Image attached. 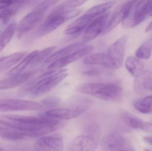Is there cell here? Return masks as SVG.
Masks as SVG:
<instances>
[{
	"mask_svg": "<svg viewBox=\"0 0 152 151\" xmlns=\"http://www.w3.org/2000/svg\"><path fill=\"white\" fill-rule=\"evenodd\" d=\"M0 121L7 127L21 131L26 137H43L59 130L65 126L64 121L46 117L2 115Z\"/></svg>",
	"mask_w": 152,
	"mask_h": 151,
	"instance_id": "obj_1",
	"label": "cell"
},
{
	"mask_svg": "<svg viewBox=\"0 0 152 151\" xmlns=\"http://www.w3.org/2000/svg\"><path fill=\"white\" fill-rule=\"evenodd\" d=\"M80 5L79 1H64L53 8L35 33L39 37L50 33L66 21L75 17L80 13L76 8Z\"/></svg>",
	"mask_w": 152,
	"mask_h": 151,
	"instance_id": "obj_2",
	"label": "cell"
},
{
	"mask_svg": "<svg viewBox=\"0 0 152 151\" xmlns=\"http://www.w3.org/2000/svg\"><path fill=\"white\" fill-rule=\"evenodd\" d=\"M77 91L108 102L119 101L123 95V88L118 81L82 83L77 87Z\"/></svg>",
	"mask_w": 152,
	"mask_h": 151,
	"instance_id": "obj_3",
	"label": "cell"
},
{
	"mask_svg": "<svg viewBox=\"0 0 152 151\" xmlns=\"http://www.w3.org/2000/svg\"><path fill=\"white\" fill-rule=\"evenodd\" d=\"M115 3L114 1H110L91 7L69 25L65 33L67 35H75L85 31L96 18L109 11Z\"/></svg>",
	"mask_w": 152,
	"mask_h": 151,
	"instance_id": "obj_4",
	"label": "cell"
},
{
	"mask_svg": "<svg viewBox=\"0 0 152 151\" xmlns=\"http://www.w3.org/2000/svg\"><path fill=\"white\" fill-rule=\"evenodd\" d=\"M58 2V1L41 2L34 9L25 16L20 21L17 27L18 38L20 39L34 28L42 21L47 12Z\"/></svg>",
	"mask_w": 152,
	"mask_h": 151,
	"instance_id": "obj_5",
	"label": "cell"
},
{
	"mask_svg": "<svg viewBox=\"0 0 152 151\" xmlns=\"http://www.w3.org/2000/svg\"><path fill=\"white\" fill-rule=\"evenodd\" d=\"M152 1H133L129 13L122 22L126 28L134 27L142 22L149 15Z\"/></svg>",
	"mask_w": 152,
	"mask_h": 151,
	"instance_id": "obj_6",
	"label": "cell"
},
{
	"mask_svg": "<svg viewBox=\"0 0 152 151\" xmlns=\"http://www.w3.org/2000/svg\"><path fill=\"white\" fill-rule=\"evenodd\" d=\"M68 74L66 69L48 70L47 75L32 92L31 96L34 98L37 97L48 93L61 82Z\"/></svg>",
	"mask_w": 152,
	"mask_h": 151,
	"instance_id": "obj_7",
	"label": "cell"
},
{
	"mask_svg": "<svg viewBox=\"0 0 152 151\" xmlns=\"http://www.w3.org/2000/svg\"><path fill=\"white\" fill-rule=\"evenodd\" d=\"M127 40V36H122L108 48L106 55L111 70L119 69L123 65Z\"/></svg>",
	"mask_w": 152,
	"mask_h": 151,
	"instance_id": "obj_8",
	"label": "cell"
},
{
	"mask_svg": "<svg viewBox=\"0 0 152 151\" xmlns=\"http://www.w3.org/2000/svg\"><path fill=\"white\" fill-rule=\"evenodd\" d=\"M103 151H134L131 143L118 133L108 134L102 142Z\"/></svg>",
	"mask_w": 152,
	"mask_h": 151,
	"instance_id": "obj_9",
	"label": "cell"
},
{
	"mask_svg": "<svg viewBox=\"0 0 152 151\" xmlns=\"http://www.w3.org/2000/svg\"><path fill=\"white\" fill-rule=\"evenodd\" d=\"M42 107L41 104L34 101L12 98L0 99V111H33Z\"/></svg>",
	"mask_w": 152,
	"mask_h": 151,
	"instance_id": "obj_10",
	"label": "cell"
},
{
	"mask_svg": "<svg viewBox=\"0 0 152 151\" xmlns=\"http://www.w3.org/2000/svg\"><path fill=\"white\" fill-rule=\"evenodd\" d=\"M88 107V104H81L72 108H55L48 110L45 112L44 115L49 118L60 120L72 119L78 117L85 112Z\"/></svg>",
	"mask_w": 152,
	"mask_h": 151,
	"instance_id": "obj_11",
	"label": "cell"
},
{
	"mask_svg": "<svg viewBox=\"0 0 152 151\" xmlns=\"http://www.w3.org/2000/svg\"><path fill=\"white\" fill-rule=\"evenodd\" d=\"M35 149L36 151H63V137L59 134L43 137L36 142Z\"/></svg>",
	"mask_w": 152,
	"mask_h": 151,
	"instance_id": "obj_12",
	"label": "cell"
},
{
	"mask_svg": "<svg viewBox=\"0 0 152 151\" xmlns=\"http://www.w3.org/2000/svg\"><path fill=\"white\" fill-rule=\"evenodd\" d=\"M133 1H126L120 4L115 8L109 19L103 33H106L114 29L121 22H123L129 13Z\"/></svg>",
	"mask_w": 152,
	"mask_h": 151,
	"instance_id": "obj_13",
	"label": "cell"
},
{
	"mask_svg": "<svg viewBox=\"0 0 152 151\" xmlns=\"http://www.w3.org/2000/svg\"><path fill=\"white\" fill-rule=\"evenodd\" d=\"M110 15V12L108 11L96 18L84 31L82 41L85 43L90 41L103 32Z\"/></svg>",
	"mask_w": 152,
	"mask_h": 151,
	"instance_id": "obj_14",
	"label": "cell"
},
{
	"mask_svg": "<svg viewBox=\"0 0 152 151\" xmlns=\"http://www.w3.org/2000/svg\"><path fill=\"white\" fill-rule=\"evenodd\" d=\"M93 49V46L90 45L83 47L66 56L51 63L48 66V70H58L60 68L65 67L86 56L92 52Z\"/></svg>",
	"mask_w": 152,
	"mask_h": 151,
	"instance_id": "obj_15",
	"label": "cell"
},
{
	"mask_svg": "<svg viewBox=\"0 0 152 151\" xmlns=\"http://www.w3.org/2000/svg\"><path fill=\"white\" fill-rule=\"evenodd\" d=\"M39 72L38 69L29 70L1 80L0 90L10 89L20 86L35 76Z\"/></svg>",
	"mask_w": 152,
	"mask_h": 151,
	"instance_id": "obj_16",
	"label": "cell"
},
{
	"mask_svg": "<svg viewBox=\"0 0 152 151\" xmlns=\"http://www.w3.org/2000/svg\"><path fill=\"white\" fill-rule=\"evenodd\" d=\"M96 139L88 135L76 137L69 144L67 151H94L96 147Z\"/></svg>",
	"mask_w": 152,
	"mask_h": 151,
	"instance_id": "obj_17",
	"label": "cell"
},
{
	"mask_svg": "<svg viewBox=\"0 0 152 151\" xmlns=\"http://www.w3.org/2000/svg\"><path fill=\"white\" fill-rule=\"evenodd\" d=\"M134 88L136 93L139 95L152 92V72L145 71L137 77L134 81Z\"/></svg>",
	"mask_w": 152,
	"mask_h": 151,
	"instance_id": "obj_18",
	"label": "cell"
},
{
	"mask_svg": "<svg viewBox=\"0 0 152 151\" xmlns=\"http://www.w3.org/2000/svg\"><path fill=\"white\" fill-rule=\"evenodd\" d=\"M123 118L125 123L131 128L152 134V123L144 121L129 112H125Z\"/></svg>",
	"mask_w": 152,
	"mask_h": 151,
	"instance_id": "obj_19",
	"label": "cell"
},
{
	"mask_svg": "<svg viewBox=\"0 0 152 151\" xmlns=\"http://www.w3.org/2000/svg\"><path fill=\"white\" fill-rule=\"evenodd\" d=\"M86 45V43L81 41L72 43L69 46L64 47L61 49L53 53L45 61V63H52L58 59L63 58L74 51L81 48Z\"/></svg>",
	"mask_w": 152,
	"mask_h": 151,
	"instance_id": "obj_20",
	"label": "cell"
},
{
	"mask_svg": "<svg viewBox=\"0 0 152 151\" xmlns=\"http://www.w3.org/2000/svg\"><path fill=\"white\" fill-rule=\"evenodd\" d=\"M26 51H19L0 58V72L5 71L21 61L27 56Z\"/></svg>",
	"mask_w": 152,
	"mask_h": 151,
	"instance_id": "obj_21",
	"label": "cell"
},
{
	"mask_svg": "<svg viewBox=\"0 0 152 151\" xmlns=\"http://www.w3.org/2000/svg\"><path fill=\"white\" fill-rule=\"evenodd\" d=\"M144 63L136 57H129L126 61V67L133 77L136 78L145 72Z\"/></svg>",
	"mask_w": 152,
	"mask_h": 151,
	"instance_id": "obj_22",
	"label": "cell"
},
{
	"mask_svg": "<svg viewBox=\"0 0 152 151\" xmlns=\"http://www.w3.org/2000/svg\"><path fill=\"white\" fill-rule=\"evenodd\" d=\"M83 63L88 65L100 66L105 68L111 69L110 64L105 53H95L92 54L84 59Z\"/></svg>",
	"mask_w": 152,
	"mask_h": 151,
	"instance_id": "obj_23",
	"label": "cell"
},
{
	"mask_svg": "<svg viewBox=\"0 0 152 151\" xmlns=\"http://www.w3.org/2000/svg\"><path fill=\"white\" fill-rule=\"evenodd\" d=\"M39 51L35 50L32 51L28 55H27L21 61L14 66L8 73L9 76L16 75L23 72V71L28 66L31 65L34 61Z\"/></svg>",
	"mask_w": 152,
	"mask_h": 151,
	"instance_id": "obj_24",
	"label": "cell"
},
{
	"mask_svg": "<svg viewBox=\"0 0 152 151\" xmlns=\"http://www.w3.org/2000/svg\"><path fill=\"white\" fill-rule=\"evenodd\" d=\"M28 1H16V2L5 9L0 10V19L4 24H6L12 16L24 4H27Z\"/></svg>",
	"mask_w": 152,
	"mask_h": 151,
	"instance_id": "obj_25",
	"label": "cell"
},
{
	"mask_svg": "<svg viewBox=\"0 0 152 151\" xmlns=\"http://www.w3.org/2000/svg\"><path fill=\"white\" fill-rule=\"evenodd\" d=\"M16 27L17 24L16 22H12L8 25L0 34V52L6 47L13 37Z\"/></svg>",
	"mask_w": 152,
	"mask_h": 151,
	"instance_id": "obj_26",
	"label": "cell"
},
{
	"mask_svg": "<svg viewBox=\"0 0 152 151\" xmlns=\"http://www.w3.org/2000/svg\"><path fill=\"white\" fill-rule=\"evenodd\" d=\"M134 106L142 113H152V95L136 100L134 102Z\"/></svg>",
	"mask_w": 152,
	"mask_h": 151,
	"instance_id": "obj_27",
	"label": "cell"
},
{
	"mask_svg": "<svg viewBox=\"0 0 152 151\" xmlns=\"http://www.w3.org/2000/svg\"><path fill=\"white\" fill-rule=\"evenodd\" d=\"M0 135L10 141H18L25 138L21 131L7 127L0 130Z\"/></svg>",
	"mask_w": 152,
	"mask_h": 151,
	"instance_id": "obj_28",
	"label": "cell"
},
{
	"mask_svg": "<svg viewBox=\"0 0 152 151\" xmlns=\"http://www.w3.org/2000/svg\"><path fill=\"white\" fill-rule=\"evenodd\" d=\"M152 54V40H149L144 43L136 51V57L140 59L150 58Z\"/></svg>",
	"mask_w": 152,
	"mask_h": 151,
	"instance_id": "obj_29",
	"label": "cell"
},
{
	"mask_svg": "<svg viewBox=\"0 0 152 151\" xmlns=\"http://www.w3.org/2000/svg\"><path fill=\"white\" fill-rule=\"evenodd\" d=\"M56 48V46H52L38 51L30 66L35 67L43 61H45L54 52Z\"/></svg>",
	"mask_w": 152,
	"mask_h": 151,
	"instance_id": "obj_30",
	"label": "cell"
},
{
	"mask_svg": "<svg viewBox=\"0 0 152 151\" xmlns=\"http://www.w3.org/2000/svg\"><path fill=\"white\" fill-rule=\"evenodd\" d=\"M60 99L57 97L47 98L42 101V106L46 108H54L58 106L60 103Z\"/></svg>",
	"mask_w": 152,
	"mask_h": 151,
	"instance_id": "obj_31",
	"label": "cell"
},
{
	"mask_svg": "<svg viewBox=\"0 0 152 151\" xmlns=\"http://www.w3.org/2000/svg\"><path fill=\"white\" fill-rule=\"evenodd\" d=\"M102 72L103 71L99 68H94L85 71L83 74L86 76H98L102 74Z\"/></svg>",
	"mask_w": 152,
	"mask_h": 151,
	"instance_id": "obj_32",
	"label": "cell"
},
{
	"mask_svg": "<svg viewBox=\"0 0 152 151\" xmlns=\"http://www.w3.org/2000/svg\"><path fill=\"white\" fill-rule=\"evenodd\" d=\"M17 1H0V10L12 5Z\"/></svg>",
	"mask_w": 152,
	"mask_h": 151,
	"instance_id": "obj_33",
	"label": "cell"
},
{
	"mask_svg": "<svg viewBox=\"0 0 152 151\" xmlns=\"http://www.w3.org/2000/svg\"><path fill=\"white\" fill-rule=\"evenodd\" d=\"M144 141L152 145V136L145 137H143Z\"/></svg>",
	"mask_w": 152,
	"mask_h": 151,
	"instance_id": "obj_34",
	"label": "cell"
},
{
	"mask_svg": "<svg viewBox=\"0 0 152 151\" xmlns=\"http://www.w3.org/2000/svg\"><path fill=\"white\" fill-rule=\"evenodd\" d=\"M152 30V21L151 23L148 25V26L146 27L145 29V32L146 33H148V32H151Z\"/></svg>",
	"mask_w": 152,
	"mask_h": 151,
	"instance_id": "obj_35",
	"label": "cell"
},
{
	"mask_svg": "<svg viewBox=\"0 0 152 151\" xmlns=\"http://www.w3.org/2000/svg\"><path fill=\"white\" fill-rule=\"evenodd\" d=\"M5 126L0 121V130L4 128L5 127Z\"/></svg>",
	"mask_w": 152,
	"mask_h": 151,
	"instance_id": "obj_36",
	"label": "cell"
},
{
	"mask_svg": "<svg viewBox=\"0 0 152 151\" xmlns=\"http://www.w3.org/2000/svg\"><path fill=\"white\" fill-rule=\"evenodd\" d=\"M150 16H152V4L151 7V11H150Z\"/></svg>",
	"mask_w": 152,
	"mask_h": 151,
	"instance_id": "obj_37",
	"label": "cell"
},
{
	"mask_svg": "<svg viewBox=\"0 0 152 151\" xmlns=\"http://www.w3.org/2000/svg\"><path fill=\"white\" fill-rule=\"evenodd\" d=\"M0 151H4V150H3V149H2V148H1V147H0Z\"/></svg>",
	"mask_w": 152,
	"mask_h": 151,
	"instance_id": "obj_38",
	"label": "cell"
}]
</instances>
